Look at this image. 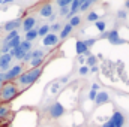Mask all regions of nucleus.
Returning a JSON list of instances; mask_svg holds the SVG:
<instances>
[{"label":"nucleus","mask_w":129,"mask_h":127,"mask_svg":"<svg viewBox=\"0 0 129 127\" xmlns=\"http://www.w3.org/2000/svg\"><path fill=\"white\" fill-rule=\"evenodd\" d=\"M42 61H44V57H38V58L30 60V64L33 66V69H36V67H39V66L42 64Z\"/></svg>","instance_id":"b1692460"},{"label":"nucleus","mask_w":129,"mask_h":127,"mask_svg":"<svg viewBox=\"0 0 129 127\" xmlns=\"http://www.w3.org/2000/svg\"><path fill=\"white\" fill-rule=\"evenodd\" d=\"M39 14H41V17H45V18H50V17L53 15V6H51V5H44V6L41 8V11H39Z\"/></svg>","instance_id":"f8f14e48"},{"label":"nucleus","mask_w":129,"mask_h":127,"mask_svg":"<svg viewBox=\"0 0 129 127\" xmlns=\"http://www.w3.org/2000/svg\"><path fill=\"white\" fill-rule=\"evenodd\" d=\"M21 73H23V66L21 64H17L14 67H9V70H6L3 73L5 75V82H12V79H17Z\"/></svg>","instance_id":"7ed1b4c3"},{"label":"nucleus","mask_w":129,"mask_h":127,"mask_svg":"<svg viewBox=\"0 0 129 127\" xmlns=\"http://www.w3.org/2000/svg\"><path fill=\"white\" fill-rule=\"evenodd\" d=\"M21 26V20H11V21H8V23H5L3 24V29L6 30V32H14V30H18V27Z\"/></svg>","instance_id":"423d86ee"},{"label":"nucleus","mask_w":129,"mask_h":127,"mask_svg":"<svg viewBox=\"0 0 129 127\" xmlns=\"http://www.w3.org/2000/svg\"><path fill=\"white\" fill-rule=\"evenodd\" d=\"M107 34H108V32H104V33H101V37H102V39H107Z\"/></svg>","instance_id":"4c0bfd02"},{"label":"nucleus","mask_w":129,"mask_h":127,"mask_svg":"<svg viewBox=\"0 0 129 127\" xmlns=\"http://www.w3.org/2000/svg\"><path fill=\"white\" fill-rule=\"evenodd\" d=\"M63 114H64V108L62 106V103L56 102L50 106V117L51 118H60Z\"/></svg>","instance_id":"20e7f679"},{"label":"nucleus","mask_w":129,"mask_h":127,"mask_svg":"<svg viewBox=\"0 0 129 127\" xmlns=\"http://www.w3.org/2000/svg\"><path fill=\"white\" fill-rule=\"evenodd\" d=\"M107 39L110 40V43H113V45H120L123 40L120 39V36H119V32L114 29V30H111V32H108L107 34Z\"/></svg>","instance_id":"6e6552de"},{"label":"nucleus","mask_w":129,"mask_h":127,"mask_svg":"<svg viewBox=\"0 0 129 127\" xmlns=\"http://www.w3.org/2000/svg\"><path fill=\"white\" fill-rule=\"evenodd\" d=\"M36 37H38V30L36 29H32V30H29L26 33V40L27 42H33Z\"/></svg>","instance_id":"dca6fc26"},{"label":"nucleus","mask_w":129,"mask_h":127,"mask_svg":"<svg viewBox=\"0 0 129 127\" xmlns=\"http://www.w3.org/2000/svg\"><path fill=\"white\" fill-rule=\"evenodd\" d=\"M38 57H44V51H42V49H35V51H30V60L38 58Z\"/></svg>","instance_id":"4be33fe9"},{"label":"nucleus","mask_w":129,"mask_h":127,"mask_svg":"<svg viewBox=\"0 0 129 127\" xmlns=\"http://www.w3.org/2000/svg\"><path fill=\"white\" fill-rule=\"evenodd\" d=\"M117 17H119L120 20H125V18L128 17V14H126V11H125V9H120V11L117 12Z\"/></svg>","instance_id":"c756f323"},{"label":"nucleus","mask_w":129,"mask_h":127,"mask_svg":"<svg viewBox=\"0 0 129 127\" xmlns=\"http://www.w3.org/2000/svg\"><path fill=\"white\" fill-rule=\"evenodd\" d=\"M11 61H12V57L11 54H3L0 57V69L2 70H9V66H11Z\"/></svg>","instance_id":"1a4fd4ad"},{"label":"nucleus","mask_w":129,"mask_h":127,"mask_svg":"<svg viewBox=\"0 0 129 127\" xmlns=\"http://www.w3.org/2000/svg\"><path fill=\"white\" fill-rule=\"evenodd\" d=\"M83 42H84V45L89 48V46H92V45L96 42V39H95V37H90V39H87V40H83Z\"/></svg>","instance_id":"7c9ffc66"},{"label":"nucleus","mask_w":129,"mask_h":127,"mask_svg":"<svg viewBox=\"0 0 129 127\" xmlns=\"http://www.w3.org/2000/svg\"><path fill=\"white\" fill-rule=\"evenodd\" d=\"M96 94H98V91H95V90H90V93H89V99H90V100H95Z\"/></svg>","instance_id":"2f4dec72"},{"label":"nucleus","mask_w":129,"mask_h":127,"mask_svg":"<svg viewBox=\"0 0 129 127\" xmlns=\"http://www.w3.org/2000/svg\"><path fill=\"white\" fill-rule=\"evenodd\" d=\"M59 42V36L56 34V33H48L45 37H44V40H42V43L45 45V46H53V45H56Z\"/></svg>","instance_id":"0eeeda50"},{"label":"nucleus","mask_w":129,"mask_h":127,"mask_svg":"<svg viewBox=\"0 0 129 127\" xmlns=\"http://www.w3.org/2000/svg\"><path fill=\"white\" fill-rule=\"evenodd\" d=\"M90 72H93V73H95V72H98V67H96V66H93V67H90Z\"/></svg>","instance_id":"58836bf2"},{"label":"nucleus","mask_w":129,"mask_h":127,"mask_svg":"<svg viewBox=\"0 0 129 127\" xmlns=\"http://www.w3.org/2000/svg\"><path fill=\"white\" fill-rule=\"evenodd\" d=\"M126 9H129V0L128 2H125V11H126Z\"/></svg>","instance_id":"ea45409f"},{"label":"nucleus","mask_w":129,"mask_h":127,"mask_svg":"<svg viewBox=\"0 0 129 127\" xmlns=\"http://www.w3.org/2000/svg\"><path fill=\"white\" fill-rule=\"evenodd\" d=\"M93 5V2L92 0H87V2H81V6H80V9L78 11H81V12H86L90 6Z\"/></svg>","instance_id":"aec40b11"},{"label":"nucleus","mask_w":129,"mask_h":127,"mask_svg":"<svg viewBox=\"0 0 129 127\" xmlns=\"http://www.w3.org/2000/svg\"><path fill=\"white\" fill-rule=\"evenodd\" d=\"M57 5H59L60 8H68V6L71 5V2H69V0H59Z\"/></svg>","instance_id":"c85d7f7f"},{"label":"nucleus","mask_w":129,"mask_h":127,"mask_svg":"<svg viewBox=\"0 0 129 127\" xmlns=\"http://www.w3.org/2000/svg\"><path fill=\"white\" fill-rule=\"evenodd\" d=\"M111 121H113L114 127H123V124H125V115L120 111H114V114L111 117Z\"/></svg>","instance_id":"39448f33"},{"label":"nucleus","mask_w":129,"mask_h":127,"mask_svg":"<svg viewBox=\"0 0 129 127\" xmlns=\"http://www.w3.org/2000/svg\"><path fill=\"white\" fill-rule=\"evenodd\" d=\"M102 127H114V124H113V121H111V120H108L107 123H104V124H102Z\"/></svg>","instance_id":"f704fd0d"},{"label":"nucleus","mask_w":129,"mask_h":127,"mask_svg":"<svg viewBox=\"0 0 129 127\" xmlns=\"http://www.w3.org/2000/svg\"><path fill=\"white\" fill-rule=\"evenodd\" d=\"M110 100V94L107 93V91H98V94H96V97H95V103L96 105H104V103H107Z\"/></svg>","instance_id":"9b49d317"},{"label":"nucleus","mask_w":129,"mask_h":127,"mask_svg":"<svg viewBox=\"0 0 129 127\" xmlns=\"http://www.w3.org/2000/svg\"><path fill=\"white\" fill-rule=\"evenodd\" d=\"M6 45H8V48L9 49H15V48H18L20 46V43H21V39H20V36H17V37H14L12 40H9V42H5Z\"/></svg>","instance_id":"ddd939ff"},{"label":"nucleus","mask_w":129,"mask_h":127,"mask_svg":"<svg viewBox=\"0 0 129 127\" xmlns=\"http://www.w3.org/2000/svg\"><path fill=\"white\" fill-rule=\"evenodd\" d=\"M50 30H53V33L60 30V24H53V27H50Z\"/></svg>","instance_id":"72a5a7b5"},{"label":"nucleus","mask_w":129,"mask_h":127,"mask_svg":"<svg viewBox=\"0 0 129 127\" xmlns=\"http://www.w3.org/2000/svg\"><path fill=\"white\" fill-rule=\"evenodd\" d=\"M98 20H99V15H98L96 12H89V15H87V21H90V23H96Z\"/></svg>","instance_id":"393cba45"},{"label":"nucleus","mask_w":129,"mask_h":127,"mask_svg":"<svg viewBox=\"0 0 129 127\" xmlns=\"http://www.w3.org/2000/svg\"><path fill=\"white\" fill-rule=\"evenodd\" d=\"M9 114V105H0V118H5Z\"/></svg>","instance_id":"412c9836"},{"label":"nucleus","mask_w":129,"mask_h":127,"mask_svg":"<svg viewBox=\"0 0 129 127\" xmlns=\"http://www.w3.org/2000/svg\"><path fill=\"white\" fill-rule=\"evenodd\" d=\"M69 14V8H60V15H68Z\"/></svg>","instance_id":"473e14b6"},{"label":"nucleus","mask_w":129,"mask_h":127,"mask_svg":"<svg viewBox=\"0 0 129 127\" xmlns=\"http://www.w3.org/2000/svg\"><path fill=\"white\" fill-rule=\"evenodd\" d=\"M42 75V67H36V69H30L24 73H21L18 78H17V84L18 85H23V87H27V85H32L33 82H36V79Z\"/></svg>","instance_id":"f257e3e1"},{"label":"nucleus","mask_w":129,"mask_h":127,"mask_svg":"<svg viewBox=\"0 0 129 127\" xmlns=\"http://www.w3.org/2000/svg\"><path fill=\"white\" fill-rule=\"evenodd\" d=\"M93 67V66H96V57H93V55H90L89 54V57H87V67Z\"/></svg>","instance_id":"bb28decb"},{"label":"nucleus","mask_w":129,"mask_h":127,"mask_svg":"<svg viewBox=\"0 0 129 127\" xmlns=\"http://www.w3.org/2000/svg\"><path fill=\"white\" fill-rule=\"evenodd\" d=\"M72 29L74 27H78L80 24H81V17L80 15H74V17H71V20H69V23H68Z\"/></svg>","instance_id":"2eb2a0df"},{"label":"nucleus","mask_w":129,"mask_h":127,"mask_svg":"<svg viewBox=\"0 0 129 127\" xmlns=\"http://www.w3.org/2000/svg\"><path fill=\"white\" fill-rule=\"evenodd\" d=\"M0 57H2V54H0Z\"/></svg>","instance_id":"79ce46f5"},{"label":"nucleus","mask_w":129,"mask_h":127,"mask_svg":"<svg viewBox=\"0 0 129 127\" xmlns=\"http://www.w3.org/2000/svg\"><path fill=\"white\" fill-rule=\"evenodd\" d=\"M75 49H77V54H86L89 48L84 45L83 40H77V43H75Z\"/></svg>","instance_id":"4468645a"},{"label":"nucleus","mask_w":129,"mask_h":127,"mask_svg":"<svg viewBox=\"0 0 129 127\" xmlns=\"http://www.w3.org/2000/svg\"><path fill=\"white\" fill-rule=\"evenodd\" d=\"M20 48L23 49V52L26 54V52H30V49H32V43L30 42H27V40H23L21 43H20Z\"/></svg>","instance_id":"f3484780"},{"label":"nucleus","mask_w":129,"mask_h":127,"mask_svg":"<svg viewBox=\"0 0 129 127\" xmlns=\"http://www.w3.org/2000/svg\"><path fill=\"white\" fill-rule=\"evenodd\" d=\"M92 90L98 91V90H99V85H98V84H93V85H92Z\"/></svg>","instance_id":"c9c22d12"},{"label":"nucleus","mask_w":129,"mask_h":127,"mask_svg":"<svg viewBox=\"0 0 129 127\" xmlns=\"http://www.w3.org/2000/svg\"><path fill=\"white\" fill-rule=\"evenodd\" d=\"M18 94V87L15 82H3L0 88V100L2 102H11Z\"/></svg>","instance_id":"f03ea898"},{"label":"nucleus","mask_w":129,"mask_h":127,"mask_svg":"<svg viewBox=\"0 0 129 127\" xmlns=\"http://www.w3.org/2000/svg\"><path fill=\"white\" fill-rule=\"evenodd\" d=\"M95 26H96V29L99 30L101 33L105 32V27H107V24H105V21H102V20H98L96 23H95Z\"/></svg>","instance_id":"5701e85b"},{"label":"nucleus","mask_w":129,"mask_h":127,"mask_svg":"<svg viewBox=\"0 0 129 127\" xmlns=\"http://www.w3.org/2000/svg\"><path fill=\"white\" fill-rule=\"evenodd\" d=\"M71 32H72V27L69 26V24H66L63 29H62V32H60V37L62 39H64V37H68L69 34H71Z\"/></svg>","instance_id":"a211bd4d"},{"label":"nucleus","mask_w":129,"mask_h":127,"mask_svg":"<svg viewBox=\"0 0 129 127\" xmlns=\"http://www.w3.org/2000/svg\"><path fill=\"white\" fill-rule=\"evenodd\" d=\"M3 82H5V75L0 73V84H3Z\"/></svg>","instance_id":"e433bc0d"},{"label":"nucleus","mask_w":129,"mask_h":127,"mask_svg":"<svg viewBox=\"0 0 129 127\" xmlns=\"http://www.w3.org/2000/svg\"><path fill=\"white\" fill-rule=\"evenodd\" d=\"M78 73H80L81 76H84V75H87V73H89V67H87V66H81V67L78 69Z\"/></svg>","instance_id":"cd10ccee"},{"label":"nucleus","mask_w":129,"mask_h":127,"mask_svg":"<svg viewBox=\"0 0 129 127\" xmlns=\"http://www.w3.org/2000/svg\"><path fill=\"white\" fill-rule=\"evenodd\" d=\"M17 36H18V32H17V30L9 32V33H8V36L5 37V42H9V40H12V39H14V37H17Z\"/></svg>","instance_id":"a878e982"},{"label":"nucleus","mask_w":129,"mask_h":127,"mask_svg":"<svg viewBox=\"0 0 129 127\" xmlns=\"http://www.w3.org/2000/svg\"><path fill=\"white\" fill-rule=\"evenodd\" d=\"M48 33H50V26H47V24H45V26H42V27L38 30V36H41V37H45Z\"/></svg>","instance_id":"6ab92c4d"},{"label":"nucleus","mask_w":129,"mask_h":127,"mask_svg":"<svg viewBox=\"0 0 129 127\" xmlns=\"http://www.w3.org/2000/svg\"><path fill=\"white\" fill-rule=\"evenodd\" d=\"M0 5H2V0H0Z\"/></svg>","instance_id":"a19ab883"},{"label":"nucleus","mask_w":129,"mask_h":127,"mask_svg":"<svg viewBox=\"0 0 129 127\" xmlns=\"http://www.w3.org/2000/svg\"><path fill=\"white\" fill-rule=\"evenodd\" d=\"M35 24H36V20L33 17H27V18H24L21 21V26H23V29H24L26 33L29 32V30H32V29H35Z\"/></svg>","instance_id":"9d476101"}]
</instances>
